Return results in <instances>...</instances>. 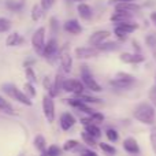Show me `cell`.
Listing matches in <instances>:
<instances>
[{
  "mask_svg": "<svg viewBox=\"0 0 156 156\" xmlns=\"http://www.w3.org/2000/svg\"><path fill=\"white\" fill-rule=\"evenodd\" d=\"M133 116H134L138 122H141V123H144V125H154L155 118H156L155 107L148 101L140 103V104H137L134 107Z\"/></svg>",
  "mask_w": 156,
  "mask_h": 156,
  "instance_id": "cell-1",
  "label": "cell"
},
{
  "mask_svg": "<svg viewBox=\"0 0 156 156\" xmlns=\"http://www.w3.org/2000/svg\"><path fill=\"white\" fill-rule=\"evenodd\" d=\"M2 90L4 92L8 97H11V99L19 101L21 104L32 105V100H30L29 97L23 93V90H19V89L16 88L15 85H12V83H3V85H2Z\"/></svg>",
  "mask_w": 156,
  "mask_h": 156,
  "instance_id": "cell-2",
  "label": "cell"
},
{
  "mask_svg": "<svg viewBox=\"0 0 156 156\" xmlns=\"http://www.w3.org/2000/svg\"><path fill=\"white\" fill-rule=\"evenodd\" d=\"M138 25L136 22L130 21V22H121V23H115V29H114V33L115 36L119 38V40H125L130 33H133L134 30H137Z\"/></svg>",
  "mask_w": 156,
  "mask_h": 156,
  "instance_id": "cell-3",
  "label": "cell"
},
{
  "mask_svg": "<svg viewBox=\"0 0 156 156\" xmlns=\"http://www.w3.org/2000/svg\"><path fill=\"white\" fill-rule=\"evenodd\" d=\"M45 27H38L32 36V45L37 55H43L44 47H45Z\"/></svg>",
  "mask_w": 156,
  "mask_h": 156,
  "instance_id": "cell-4",
  "label": "cell"
},
{
  "mask_svg": "<svg viewBox=\"0 0 156 156\" xmlns=\"http://www.w3.org/2000/svg\"><path fill=\"white\" fill-rule=\"evenodd\" d=\"M81 78H82V82L83 85H85V88L90 89L92 92H101L103 88L101 85H99V83L96 82V80H94L93 77H92L90 71H89V69L86 67V66H82V69H81Z\"/></svg>",
  "mask_w": 156,
  "mask_h": 156,
  "instance_id": "cell-5",
  "label": "cell"
},
{
  "mask_svg": "<svg viewBox=\"0 0 156 156\" xmlns=\"http://www.w3.org/2000/svg\"><path fill=\"white\" fill-rule=\"evenodd\" d=\"M62 90L69 92V93H73V94H76V96H78V94L83 93V90H85V85H83V82H81V81H78V80H65L63 81Z\"/></svg>",
  "mask_w": 156,
  "mask_h": 156,
  "instance_id": "cell-6",
  "label": "cell"
},
{
  "mask_svg": "<svg viewBox=\"0 0 156 156\" xmlns=\"http://www.w3.org/2000/svg\"><path fill=\"white\" fill-rule=\"evenodd\" d=\"M43 111H44V115H45L47 121L52 123L55 121V103L51 96L43 97Z\"/></svg>",
  "mask_w": 156,
  "mask_h": 156,
  "instance_id": "cell-7",
  "label": "cell"
},
{
  "mask_svg": "<svg viewBox=\"0 0 156 156\" xmlns=\"http://www.w3.org/2000/svg\"><path fill=\"white\" fill-rule=\"evenodd\" d=\"M74 55L77 59H90L99 55V49L94 47H80V48H76Z\"/></svg>",
  "mask_w": 156,
  "mask_h": 156,
  "instance_id": "cell-8",
  "label": "cell"
},
{
  "mask_svg": "<svg viewBox=\"0 0 156 156\" xmlns=\"http://www.w3.org/2000/svg\"><path fill=\"white\" fill-rule=\"evenodd\" d=\"M59 59H60V66H62L63 71H65V73H70L71 67H73V58H71V55H70V52H69L67 47H66V48L60 52Z\"/></svg>",
  "mask_w": 156,
  "mask_h": 156,
  "instance_id": "cell-9",
  "label": "cell"
},
{
  "mask_svg": "<svg viewBox=\"0 0 156 156\" xmlns=\"http://www.w3.org/2000/svg\"><path fill=\"white\" fill-rule=\"evenodd\" d=\"M108 37H110V32H108V30H97V32H94L93 34L89 37V44L93 47H97L101 43H104Z\"/></svg>",
  "mask_w": 156,
  "mask_h": 156,
  "instance_id": "cell-10",
  "label": "cell"
},
{
  "mask_svg": "<svg viewBox=\"0 0 156 156\" xmlns=\"http://www.w3.org/2000/svg\"><path fill=\"white\" fill-rule=\"evenodd\" d=\"M56 55H58V43L55 38H51V40L45 44V47H44L43 56L45 58V59H51L52 56H56Z\"/></svg>",
  "mask_w": 156,
  "mask_h": 156,
  "instance_id": "cell-11",
  "label": "cell"
},
{
  "mask_svg": "<svg viewBox=\"0 0 156 156\" xmlns=\"http://www.w3.org/2000/svg\"><path fill=\"white\" fill-rule=\"evenodd\" d=\"M123 149L130 155H138L140 154V147L138 143L133 137H127L123 141Z\"/></svg>",
  "mask_w": 156,
  "mask_h": 156,
  "instance_id": "cell-12",
  "label": "cell"
},
{
  "mask_svg": "<svg viewBox=\"0 0 156 156\" xmlns=\"http://www.w3.org/2000/svg\"><path fill=\"white\" fill-rule=\"evenodd\" d=\"M119 59L122 60L123 63H130V65H137V63L144 62L145 58L140 54H129V52H125L119 56Z\"/></svg>",
  "mask_w": 156,
  "mask_h": 156,
  "instance_id": "cell-13",
  "label": "cell"
},
{
  "mask_svg": "<svg viewBox=\"0 0 156 156\" xmlns=\"http://www.w3.org/2000/svg\"><path fill=\"white\" fill-rule=\"evenodd\" d=\"M67 103L71 105V107L77 108L78 111H82V112L88 114V115H92V114L94 112L90 107H88V104H86V103H83L82 100H80V99H69Z\"/></svg>",
  "mask_w": 156,
  "mask_h": 156,
  "instance_id": "cell-14",
  "label": "cell"
},
{
  "mask_svg": "<svg viewBox=\"0 0 156 156\" xmlns=\"http://www.w3.org/2000/svg\"><path fill=\"white\" fill-rule=\"evenodd\" d=\"M132 16H133L132 12L116 10L115 12L111 15V21L115 22V23H121V22H130L132 21Z\"/></svg>",
  "mask_w": 156,
  "mask_h": 156,
  "instance_id": "cell-15",
  "label": "cell"
},
{
  "mask_svg": "<svg viewBox=\"0 0 156 156\" xmlns=\"http://www.w3.org/2000/svg\"><path fill=\"white\" fill-rule=\"evenodd\" d=\"M76 123H77L76 118H74L70 112H63L62 115H60V127H62L63 130L71 129Z\"/></svg>",
  "mask_w": 156,
  "mask_h": 156,
  "instance_id": "cell-16",
  "label": "cell"
},
{
  "mask_svg": "<svg viewBox=\"0 0 156 156\" xmlns=\"http://www.w3.org/2000/svg\"><path fill=\"white\" fill-rule=\"evenodd\" d=\"M63 27H65V30L67 33H70V34H80V33L82 32V27L78 23L77 19H69L67 22H65Z\"/></svg>",
  "mask_w": 156,
  "mask_h": 156,
  "instance_id": "cell-17",
  "label": "cell"
},
{
  "mask_svg": "<svg viewBox=\"0 0 156 156\" xmlns=\"http://www.w3.org/2000/svg\"><path fill=\"white\" fill-rule=\"evenodd\" d=\"M115 10H121V11H127V12H137L140 10V5L136 4L133 2H121V3H116L115 5Z\"/></svg>",
  "mask_w": 156,
  "mask_h": 156,
  "instance_id": "cell-18",
  "label": "cell"
},
{
  "mask_svg": "<svg viewBox=\"0 0 156 156\" xmlns=\"http://www.w3.org/2000/svg\"><path fill=\"white\" fill-rule=\"evenodd\" d=\"M77 11H78V15H80L82 19H85V21H89V19L92 18V14H93L92 12L90 5H88L86 3H81V4H78Z\"/></svg>",
  "mask_w": 156,
  "mask_h": 156,
  "instance_id": "cell-19",
  "label": "cell"
},
{
  "mask_svg": "<svg viewBox=\"0 0 156 156\" xmlns=\"http://www.w3.org/2000/svg\"><path fill=\"white\" fill-rule=\"evenodd\" d=\"M63 151L66 152H70V151H85V149L81 147V144L78 143L77 140H67L63 145Z\"/></svg>",
  "mask_w": 156,
  "mask_h": 156,
  "instance_id": "cell-20",
  "label": "cell"
},
{
  "mask_svg": "<svg viewBox=\"0 0 156 156\" xmlns=\"http://www.w3.org/2000/svg\"><path fill=\"white\" fill-rule=\"evenodd\" d=\"M110 83H111V86H114L115 89H127V88H130L134 82H132V81L119 80V78H114Z\"/></svg>",
  "mask_w": 156,
  "mask_h": 156,
  "instance_id": "cell-21",
  "label": "cell"
},
{
  "mask_svg": "<svg viewBox=\"0 0 156 156\" xmlns=\"http://www.w3.org/2000/svg\"><path fill=\"white\" fill-rule=\"evenodd\" d=\"M22 43H23V38H22L18 33H11L7 37V40H5V44H7L8 47H16Z\"/></svg>",
  "mask_w": 156,
  "mask_h": 156,
  "instance_id": "cell-22",
  "label": "cell"
},
{
  "mask_svg": "<svg viewBox=\"0 0 156 156\" xmlns=\"http://www.w3.org/2000/svg\"><path fill=\"white\" fill-rule=\"evenodd\" d=\"M34 147L40 154L47 151V141H45V138H44V136H41V134L36 136L34 137Z\"/></svg>",
  "mask_w": 156,
  "mask_h": 156,
  "instance_id": "cell-23",
  "label": "cell"
},
{
  "mask_svg": "<svg viewBox=\"0 0 156 156\" xmlns=\"http://www.w3.org/2000/svg\"><path fill=\"white\" fill-rule=\"evenodd\" d=\"M94 48H97L99 51H107V52H110V51H115V49H118L119 48V44L115 43V41H108V43H101L100 45L94 47Z\"/></svg>",
  "mask_w": 156,
  "mask_h": 156,
  "instance_id": "cell-24",
  "label": "cell"
},
{
  "mask_svg": "<svg viewBox=\"0 0 156 156\" xmlns=\"http://www.w3.org/2000/svg\"><path fill=\"white\" fill-rule=\"evenodd\" d=\"M85 132L89 133L90 136H93L94 138H100L101 137V130H100L99 126H96V123H90V125H86L85 126Z\"/></svg>",
  "mask_w": 156,
  "mask_h": 156,
  "instance_id": "cell-25",
  "label": "cell"
},
{
  "mask_svg": "<svg viewBox=\"0 0 156 156\" xmlns=\"http://www.w3.org/2000/svg\"><path fill=\"white\" fill-rule=\"evenodd\" d=\"M5 7H7L8 10L16 12V11H19L23 7V2H22V0H8V2L5 3Z\"/></svg>",
  "mask_w": 156,
  "mask_h": 156,
  "instance_id": "cell-26",
  "label": "cell"
},
{
  "mask_svg": "<svg viewBox=\"0 0 156 156\" xmlns=\"http://www.w3.org/2000/svg\"><path fill=\"white\" fill-rule=\"evenodd\" d=\"M0 110L4 111V112H7V114H15L12 105H11L10 103H8V100L4 99L3 96H0Z\"/></svg>",
  "mask_w": 156,
  "mask_h": 156,
  "instance_id": "cell-27",
  "label": "cell"
},
{
  "mask_svg": "<svg viewBox=\"0 0 156 156\" xmlns=\"http://www.w3.org/2000/svg\"><path fill=\"white\" fill-rule=\"evenodd\" d=\"M99 147H100V149H101V151L104 152V154L107 155V156H114V155L116 154V149L114 148L112 145L107 144V143H100Z\"/></svg>",
  "mask_w": 156,
  "mask_h": 156,
  "instance_id": "cell-28",
  "label": "cell"
},
{
  "mask_svg": "<svg viewBox=\"0 0 156 156\" xmlns=\"http://www.w3.org/2000/svg\"><path fill=\"white\" fill-rule=\"evenodd\" d=\"M23 93L26 94L29 99H33V97H36V89H34V86H33L32 82H26L23 85Z\"/></svg>",
  "mask_w": 156,
  "mask_h": 156,
  "instance_id": "cell-29",
  "label": "cell"
},
{
  "mask_svg": "<svg viewBox=\"0 0 156 156\" xmlns=\"http://www.w3.org/2000/svg\"><path fill=\"white\" fill-rule=\"evenodd\" d=\"M43 10L44 8L41 7V4H36L32 10V19L33 21H38V19L43 16Z\"/></svg>",
  "mask_w": 156,
  "mask_h": 156,
  "instance_id": "cell-30",
  "label": "cell"
},
{
  "mask_svg": "<svg viewBox=\"0 0 156 156\" xmlns=\"http://www.w3.org/2000/svg\"><path fill=\"white\" fill-rule=\"evenodd\" d=\"M81 137H82V140L85 141V144H88V145H90V147H96V138H94L93 136H90L89 133L82 132L81 133Z\"/></svg>",
  "mask_w": 156,
  "mask_h": 156,
  "instance_id": "cell-31",
  "label": "cell"
},
{
  "mask_svg": "<svg viewBox=\"0 0 156 156\" xmlns=\"http://www.w3.org/2000/svg\"><path fill=\"white\" fill-rule=\"evenodd\" d=\"M77 99L82 100L83 103H101V99H97V97H92V96H89V94H83V93L78 94Z\"/></svg>",
  "mask_w": 156,
  "mask_h": 156,
  "instance_id": "cell-32",
  "label": "cell"
},
{
  "mask_svg": "<svg viewBox=\"0 0 156 156\" xmlns=\"http://www.w3.org/2000/svg\"><path fill=\"white\" fill-rule=\"evenodd\" d=\"M25 74H26V78H27V81H29V82H32V83L37 82V77H36V73H34V70H33L32 67H26V69H25Z\"/></svg>",
  "mask_w": 156,
  "mask_h": 156,
  "instance_id": "cell-33",
  "label": "cell"
},
{
  "mask_svg": "<svg viewBox=\"0 0 156 156\" xmlns=\"http://www.w3.org/2000/svg\"><path fill=\"white\" fill-rule=\"evenodd\" d=\"M11 29V22L7 18H0V33L8 32Z\"/></svg>",
  "mask_w": 156,
  "mask_h": 156,
  "instance_id": "cell-34",
  "label": "cell"
},
{
  "mask_svg": "<svg viewBox=\"0 0 156 156\" xmlns=\"http://www.w3.org/2000/svg\"><path fill=\"white\" fill-rule=\"evenodd\" d=\"M47 154H48V156H60L62 155V149L58 145H51L47 148Z\"/></svg>",
  "mask_w": 156,
  "mask_h": 156,
  "instance_id": "cell-35",
  "label": "cell"
},
{
  "mask_svg": "<svg viewBox=\"0 0 156 156\" xmlns=\"http://www.w3.org/2000/svg\"><path fill=\"white\" fill-rule=\"evenodd\" d=\"M105 136H107V138L110 141H116L119 138V134H118V132H116L115 129H107L105 130Z\"/></svg>",
  "mask_w": 156,
  "mask_h": 156,
  "instance_id": "cell-36",
  "label": "cell"
},
{
  "mask_svg": "<svg viewBox=\"0 0 156 156\" xmlns=\"http://www.w3.org/2000/svg\"><path fill=\"white\" fill-rule=\"evenodd\" d=\"M89 118L93 121V123H101V122L104 121V116H103V114L96 112V111H94L92 115H89Z\"/></svg>",
  "mask_w": 156,
  "mask_h": 156,
  "instance_id": "cell-37",
  "label": "cell"
},
{
  "mask_svg": "<svg viewBox=\"0 0 156 156\" xmlns=\"http://www.w3.org/2000/svg\"><path fill=\"white\" fill-rule=\"evenodd\" d=\"M115 78H119V80H125V81H132V82H136V78L132 76V74L127 73H118L115 76Z\"/></svg>",
  "mask_w": 156,
  "mask_h": 156,
  "instance_id": "cell-38",
  "label": "cell"
},
{
  "mask_svg": "<svg viewBox=\"0 0 156 156\" xmlns=\"http://www.w3.org/2000/svg\"><path fill=\"white\" fill-rule=\"evenodd\" d=\"M58 27H59L58 19H56V18H51V21H49V29H51V33H52V34H56Z\"/></svg>",
  "mask_w": 156,
  "mask_h": 156,
  "instance_id": "cell-39",
  "label": "cell"
},
{
  "mask_svg": "<svg viewBox=\"0 0 156 156\" xmlns=\"http://www.w3.org/2000/svg\"><path fill=\"white\" fill-rule=\"evenodd\" d=\"M43 85H44V88H45L47 90H48V92H51L52 89H54V83H52V78L45 77V78H44V81H43Z\"/></svg>",
  "mask_w": 156,
  "mask_h": 156,
  "instance_id": "cell-40",
  "label": "cell"
},
{
  "mask_svg": "<svg viewBox=\"0 0 156 156\" xmlns=\"http://www.w3.org/2000/svg\"><path fill=\"white\" fill-rule=\"evenodd\" d=\"M56 2V0H41V7L44 8V10H49V8L54 5V3Z\"/></svg>",
  "mask_w": 156,
  "mask_h": 156,
  "instance_id": "cell-41",
  "label": "cell"
},
{
  "mask_svg": "<svg viewBox=\"0 0 156 156\" xmlns=\"http://www.w3.org/2000/svg\"><path fill=\"white\" fill-rule=\"evenodd\" d=\"M147 43H148L149 47H156V36L155 34H151L147 37Z\"/></svg>",
  "mask_w": 156,
  "mask_h": 156,
  "instance_id": "cell-42",
  "label": "cell"
},
{
  "mask_svg": "<svg viewBox=\"0 0 156 156\" xmlns=\"http://www.w3.org/2000/svg\"><path fill=\"white\" fill-rule=\"evenodd\" d=\"M151 143H152V147H154V151L156 152V129H154L151 133Z\"/></svg>",
  "mask_w": 156,
  "mask_h": 156,
  "instance_id": "cell-43",
  "label": "cell"
},
{
  "mask_svg": "<svg viewBox=\"0 0 156 156\" xmlns=\"http://www.w3.org/2000/svg\"><path fill=\"white\" fill-rule=\"evenodd\" d=\"M80 156H97L96 155V152H93V151H89V149H85V151L82 152Z\"/></svg>",
  "mask_w": 156,
  "mask_h": 156,
  "instance_id": "cell-44",
  "label": "cell"
},
{
  "mask_svg": "<svg viewBox=\"0 0 156 156\" xmlns=\"http://www.w3.org/2000/svg\"><path fill=\"white\" fill-rule=\"evenodd\" d=\"M149 18H151V21L154 22V23L156 25V11H154V12H151V15H149Z\"/></svg>",
  "mask_w": 156,
  "mask_h": 156,
  "instance_id": "cell-45",
  "label": "cell"
},
{
  "mask_svg": "<svg viewBox=\"0 0 156 156\" xmlns=\"http://www.w3.org/2000/svg\"><path fill=\"white\" fill-rule=\"evenodd\" d=\"M121 2H134V0H111V3H121Z\"/></svg>",
  "mask_w": 156,
  "mask_h": 156,
  "instance_id": "cell-46",
  "label": "cell"
},
{
  "mask_svg": "<svg viewBox=\"0 0 156 156\" xmlns=\"http://www.w3.org/2000/svg\"><path fill=\"white\" fill-rule=\"evenodd\" d=\"M66 2H83V0H66Z\"/></svg>",
  "mask_w": 156,
  "mask_h": 156,
  "instance_id": "cell-47",
  "label": "cell"
},
{
  "mask_svg": "<svg viewBox=\"0 0 156 156\" xmlns=\"http://www.w3.org/2000/svg\"><path fill=\"white\" fill-rule=\"evenodd\" d=\"M19 156H23V155H19Z\"/></svg>",
  "mask_w": 156,
  "mask_h": 156,
  "instance_id": "cell-48",
  "label": "cell"
}]
</instances>
